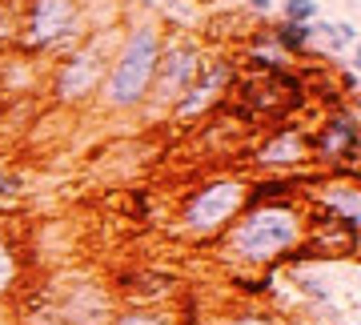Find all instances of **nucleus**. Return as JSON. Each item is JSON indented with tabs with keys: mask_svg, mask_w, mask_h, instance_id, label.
I'll use <instances>...</instances> for the list:
<instances>
[{
	"mask_svg": "<svg viewBox=\"0 0 361 325\" xmlns=\"http://www.w3.org/2000/svg\"><path fill=\"white\" fill-rule=\"evenodd\" d=\"M301 241H305V213L297 205H281V201L245 205L225 229V253L245 265L281 261Z\"/></svg>",
	"mask_w": 361,
	"mask_h": 325,
	"instance_id": "obj_1",
	"label": "nucleus"
},
{
	"mask_svg": "<svg viewBox=\"0 0 361 325\" xmlns=\"http://www.w3.org/2000/svg\"><path fill=\"white\" fill-rule=\"evenodd\" d=\"M161 37H157L153 25H141L133 28L116 61L109 65L101 80V92H104V104L109 109H137V104L149 101V85H153V68H157V56H161Z\"/></svg>",
	"mask_w": 361,
	"mask_h": 325,
	"instance_id": "obj_2",
	"label": "nucleus"
},
{
	"mask_svg": "<svg viewBox=\"0 0 361 325\" xmlns=\"http://www.w3.org/2000/svg\"><path fill=\"white\" fill-rule=\"evenodd\" d=\"M245 201H249V181H241V177L209 181L180 201V225L197 241H213L233 225V217L245 209Z\"/></svg>",
	"mask_w": 361,
	"mask_h": 325,
	"instance_id": "obj_3",
	"label": "nucleus"
},
{
	"mask_svg": "<svg viewBox=\"0 0 361 325\" xmlns=\"http://www.w3.org/2000/svg\"><path fill=\"white\" fill-rule=\"evenodd\" d=\"M25 49L52 52L80 44V0H28L25 13Z\"/></svg>",
	"mask_w": 361,
	"mask_h": 325,
	"instance_id": "obj_4",
	"label": "nucleus"
},
{
	"mask_svg": "<svg viewBox=\"0 0 361 325\" xmlns=\"http://www.w3.org/2000/svg\"><path fill=\"white\" fill-rule=\"evenodd\" d=\"M301 101H305L301 77H293L289 68H265L241 85V104L253 117H289Z\"/></svg>",
	"mask_w": 361,
	"mask_h": 325,
	"instance_id": "obj_5",
	"label": "nucleus"
},
{
	"mask_svg": "<svg viewBox=\"0 0 361 325\" xmlns=\"http://www.w3.org/2000/svg\"><path fill=\"white\" fill-rule=\"evenodd\" d=\"M201 68H205V61H201V49H197V44H169V49H161V56H157L149 97H153L157 104H165V109L177 104L185 92L193 89V80L201 77Z\"/></svg>",
	"mask_w": 361,
	"mask_h": 325,
	"instance_id": "obj_6",
	"label": "nucleus"
},
{
	"mask_svg": "<svg viewBox=\"0 0 361 325\" xmlns=\"http://www.w3.org/2000/svg\"><path fill=\"white\" fill-rule=\"evenodd\" d=\"M104 73H109V65H104L101 44H77L73 56H65V65L56 68L52 92H56L61 104H77V101H85V97H92V92L101 89Z\"/></svg>",
	"mask_w": 361,
	"mask_h": 325,
	"instance_id": "obj_7",
	"label": "nucleus"
},
{
	"mask_svg": "<svg viewBox=\"0 0 361 325\" xmlns=\"http://www.w3.org/2000/svg\"><path fill=\"white\" fill-rule=\"evenodd\" d=\"M310 145H313V153H322V157H329V161H334L345 181H353V161H357V153H361V129H357L353 109L337 104L334 113L325 117L322 133H317V137H310Z\"/></svg>",
	"mask_w": 361,
	"mask_h": 325,
	"instance_id": "obj_8",
	"label": "nucleus"
},
{
	"mask_svg": "<svg viewBox=\"0 0 361 325\" xmlns=\"http://www.w3.org/2000/svg\"><path fill=\"white\" fill-rule=\"evenodd\" d=\"M233 77H237V68H233L229 61H217V65L201 68V77L193 80V89L177 101V117H197V113H205L209 101L221 97V92L233 85Z\"/></svg>",
	"mask_w": 361,
	"mask_h": 325,
	"instance_id": "obj_9",
	"label": "nucleus"
},
{
	"mask_svg": "<svg viewBox=\"0 0 361 325\" xmlns=\"http://www.w3.org/2000/svg\"><path fill=\"white\" fill-rule=\"evenodd\" d=\"M310 157H313L310 133L281 129V133H273L269 141L261 145L257 165H261V169H289V165H297V161H310Z\"/></svg>",
	"mask_w": 361,
	"mask_h": 325,
	"instance_id": "obj_10",
	"label": "nucleus"
},
{
	"mask_svg": "<svg viewBox=\"0 0 361 325\" xmlns=\"http://www.w3.org/2000/svg\"><path fill=\"white\" fill-rule=\"evenodd\" d=\"M317 205L329 213V217H337V221L345 225H361V193L353 181H337L329 185L322 197H317Z\"/></svg>",
	"mask_w": 361,
	"mask_h": 325,
	"instance_id": "obj_11",
	"label": "nucleus"
},
{
	"mask_svg": "<svg viewBox=\"0 0 361 325\" xmlns=\"http://www.w3.org/2000/svg\"><path fill=\"white\" fill-rule=\"evenodd\" d=\"M125 286H129V293H137L133 301H161L169 289H173V277L149 274V269H137V274H125Z\"/></svg>",
	"mask_w": 361,
	"mask_h": 325,
	"instance_id": "obj_12",
	"label": "nucleus"
},
{
	"mask_svg": "<svg viewBox=\"0 0 361 325\" xmlns=\"http://www.w3.org/2000/svg\"><path fill=\"white\" fill-rule=\"evenodd\" d=\"M16 277H20V257H16L13 241L0 233V301L16 289Z\"/></svg>",
	"mask_w": 361,
	"mask_h": 325,
	"instance_id": "obj_13",
	"label": "nucleus"
},
{
	"mask_svg": "<svg viewBox=\"0 0 361 325\" xmlns=\"http://www.w3.org/2000/svg\"><path fill=\"white\" fill-rule=\"evenodd\" d=\"M273 40H277L285 52H301L313 40V25H289V20H281V25L273 28Z\"/></svg>",
	"mask_w": 361,
	"mask_h": 325,
	"instance_id": "obj_14",
	"label": "nucleus"
},
{
	"mask_svg": "<svg viewBox=\"0 0 361 325\" xmlns=\"http://www.w3.org/2000/svg\"><path fill=\"white\" fill-rule=\"evenodd\" d=\"M104 325H173V317H165L161 309H125Z\"/></svg>",
	"mask_w": 361,
	"mask_h": 325,
	"instance_id": "obj_15",
	"label": "nucleus"
},
{
	"mask_svg": "<svg viewBox=\"0 0 361 325\" xmlns=\"http://www.w3.org/2000/svg\"><path fill=\"white\" fill-rule=\"evenodd\" d=\"M285 20L289 25H313V16H317V0H285Z\"/></svg>",
	"mask_w": 361,
	"mask_h": 325,
	"instance_id": "obj_16",
	"label": "nucleus"
},
{
	"mask_svg": "<svg viewBox=\"0 0 361 325\" xmlns=\"http://www.w3.org/2000/svg\"><path fill=\"white\" fill-rule=\"evenodd\" d=\"M16 197H20V177L0 165V201H16Z\"/></svg>",
	"mask_w": 361,
	"mask_h": 325,
	"instance_id": "obj_17",
	"label": "nucleus"
},
{
	"mask_svg": "<svg viewBox=\"0 0 361 325\" xmlns=\"http://www.w3.org/2000/svg\"><path fill=\"white\" fill-rule=\"evenodd\" d=\"M217 325H277L269 313H237V317H225Z\"/></svg>",
	"mask_w": 361,
	"mask_h": 325,
	"instance_id": "obj_18",
	"label": "nucleus"
},
{
	"mask_svg": "<svg viewBox=\"0 0 361 325\" xmlns=\"http://www.w3.org/2000/svg\"><path fill=\"white\" fill-rule=\"evenodd\" d=\"M249 8H257V13H269L273 0H249Z\"/></svg>",
	"mask_w": 361,
	"mask_h": 325,
	"instance_id": "obj_19",
	"label": "nucleus"
}]
</instances>
